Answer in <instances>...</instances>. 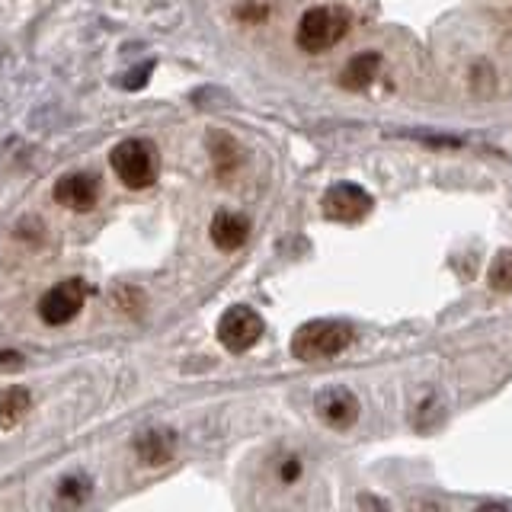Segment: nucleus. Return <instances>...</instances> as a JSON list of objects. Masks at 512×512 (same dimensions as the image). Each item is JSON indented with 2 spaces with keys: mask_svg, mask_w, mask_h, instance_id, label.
I'll return each instance as SVG.
<instances>
[{
  "mask_svg": "<svg viewBox=\"0 0 512 512\" xmlns=\"http://www.w3.org/2000/svg\"><path fill=\"white\" fill-rule=\"evenodd\" d=\"M109 164L116 170L119 183L125 189H148L157 183V173H160V157L157 148L151 141L144 138H125L119 141L116 148L109 154Z\"/></svg>",
  "mask_w": 512,
  "mask_h": 512,
  "instance_id": "obj_1",
  "label": "nucleus"
},
{
  "mask_svg": "<svg viewBox=\"0 0 512 512\" xmlns=\"http://www.w3.org/2000/svg\"><path fill=\"white\" fill-rule=\"evenodd\" d=\"M352 343V327L343 320H311L295 330L292 336V356L301 362H320L340 356Z\"/></svg>",
  "mask_w": 512,
  "mask_h": 512,
  "instance_id": "obj_2",
  "label": "nucleus"
},
{
  "mask_svg": "<svg viewBox=\"0 0 512 512\" xmlns=\"http://www.w3.org/2000/svg\"><path fill=\"white\" fill-rule=\"evenodd\" d=\"M349 23L352 20H349V13L343 7H311L298 20L295 42H298L301 52L320 55V52H327V48H333L346 36Z\"/></svg>",
  "mask_w": 512,
  "mask_h": 512,
  "instance_id": "obj_3",
  "label": "nucleus"
},
{
  "mask_svg": "<svg viewBox=\"0 0 512 512\" xmlns=\"http://www.w3.org/2000/svg\"><path fill=\"white\" fill-rule=\"evenodd\" d=\"M263 330H266L263 317L256 314L253 308H247V304H234V308H228L218 320V340L228 352L253 349L256 343H260Z\"/></svg>",
  "mask_w": 512,
  "mask_h": 512,
  "instance_id": "obj_4",
  "label": "nucleus"
},
{
  "mask_svg": "<svg viewBox=\"0 0 512 512\" xmlns=\"http://www.w3.org/2000/svg\"><path fill=\"white\" fill-rule=\"evenodd\" d=\"M87 301V285L80 279H64L55 288H48L39 301V317L48 327H64L80 314Z\"/></svg>",
  "mask_w": 512,
  "mask_h": 512,
  "instance_id": "obj_5",
  "label": "nucleus"
},
{
  "mask_svg": "<svg viewBox=\"0 0 512 512\" xmlns=\"http://www.w3.org/2000/svg\"><path fill=\"white\" fill-rule=\"evenodd\" d=\"M372 196L356 183H340L324 196V218L340 224H356L372 212Z\"/></svg>",
  "mask_w": 512,
  "mask_h": 512,
  "instance_id": "obj_6",
  "label": "nucleus"
},
{
  "mask_svg": "<svg viewBox=\"0 0 512 512\" xmlns=\"http://www.w3.org/2000/svg\"><path fill=\"white\" fill-rule=\"evenodd\" d=\"M52 196L58 205L71 208V212H90L100 199V180L90 173H68L55 183Z\"/></svg>",
  "mask_w": 512,
  "mask_h": 512,
  "instance_id": "obj_7",
  "label": "nucleus"
},
{
  "mask_svg": "<svg viewBox=\"0 0 512 512\" xmlns=\"http://www.w3.org/2000/svg\"><path fill=\"white\" fill-rule=\"evenodd\" d=\"M317 416L333 429H349L352 423L359 420V400L349 388H327L320 391L314 400Z\"/></svg>",
  "mask_w": 512,
  "mask_h": 512,
  "instance_id": "obj_8",
  "label": "nucleus"
},
{
  "mask_svg": "<svg viewBox=\"0 0 512 512\" xmlns=\"http://www.w3.org/2000/svg\"><path fill=\"white\" fill-rule=\"evenodd\" d=\"M208 234H212V244L224 253H234L247 244L250 237V224L244 215L237 212H218L212 218V228H208Z\"/></svg>",
  "mask_w": 512,
  "mask_h": 512,
  "instance_id": "obj_9",
  "label": "nucleus"
},
{
  "mask_svg": "<svg viewBox=\"0 0 512 512\" xmlns=\"http://www.w3.org/2000/svg\"><path fill=\"white\" fill-rule=\"evenodd\" d=\"M135 452H138V461L148 464V468H160V464H167L173 458V436L170 432H141L135 439Z\"/></svg>",
  "mask_w": 512,
  "mask_h": 512,
  "instance_id": "obj_10",
  "label": "nucleus"
},
{
  "mask_svg": "<svg viewBox=\"0 0 512 512\" xmlns=\"http://www.w3.org/2000/svg\"><path fill=\"white\" fill-rule=\"evenodd\" d=\"M32 410V394L20 384H13V388H4L0 391V429H13L20 426Z\"/></svg>",
  "mask_w": 512,
  "mask_h": 512,
  "instance_id": "obj_11",
  "label": "nucleus"
},
{
  "mask_svg": "<svg viewBox=\"0 0 512 512\" xmlns=\"http://www.w3.org/2000/svg\"><path fill=\"white\" fill-rule=\"evenodd\" d=\"M378 68H381V58H378L375 52H362V55H356V58H352V61L346 64V68H343L340 84H343L346 90H362V87L372 84V77L378 74Z\"/></svg>",
  "mask_w": 512,
  "mask_h": 512,
  "instance_id": "obj_12",
  "label": "nucleus"
},
{
  "mask_svg": "<svg viewBox=\"0 0 512 512\" xmlns=\"http://www.w3.org/2000/svg\"><path fill=\"white\" fill-rule=\"evenodd\" d=\"M490 285L496 292H509L512 288V250L500 253L490 266Z\"/></svg>",
  "mask_w": 512,
  "mask_h": 512,
  "instance_id": "obj_13",
  "label": "nucleus"
},
{
  "mask_svg": "<svg viewBox=\"0 0 512 512\" xmlns=\"http://www.w3.org/2000/svg\"><path fill=\"white\" fill-rule=\"evenodd\" d=\"M16 368H23L20 352H10V349L0 352V372H16Z\"/></svg>",
  "mask_w": 512,
  "mask_h": 512,
  "instance_id": "obj_14",
  "label": "nucleus"
}]
</instances>
